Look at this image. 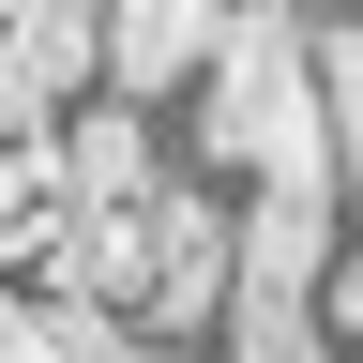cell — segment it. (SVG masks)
<instances>
[{"mask_svg": "<svg viewBox=\"0 0 363 363\" xmlns=\"http://www.w3.org/2000/svg\"><path fill=\"white\" fill-rule=\"evenodd\" d=\"M303 303H318V333L363 363V212H333V242H318V288H303Z\"/></svg>", "mask_w": 363, "mask_h": 363, "instance_id": "6da1fadb", "label": "cell"}]
</instances>
